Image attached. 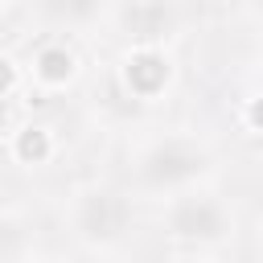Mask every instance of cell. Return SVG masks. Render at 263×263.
I'll return each mask as SVG.
<instances>
[{
    "instance_id": "6da1fadb",
    "label": "cell",
    "mask_w": 263,
    "mask_h": 263,
    "mask_svg": "<svg viewBox=\"0 0 263 263\" xmlns=\"http://www.w3.org/2000/svg\"><path fill=\"white\" fill-rule=\"evenodd\" d=\"M222 226V214L214 205H185L177 214V230L181 234H218Z\"/></svg>"
}]
</instances>
